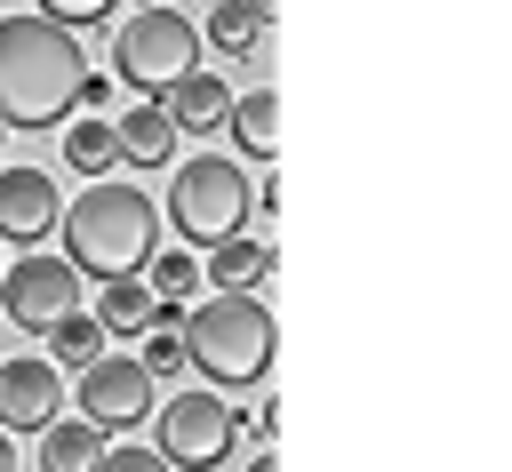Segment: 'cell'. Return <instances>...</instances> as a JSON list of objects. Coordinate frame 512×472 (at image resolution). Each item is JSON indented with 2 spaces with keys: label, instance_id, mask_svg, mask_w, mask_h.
<instances>
[{
  "label": "cell",
  "instance_id": "obj_16",
  "mask_svg": "<svg viewBox=\"0 0 512 472\" xmlns=\"http://www.w3.org/2000/svg\"><path fill=\"white\" fill-rule=\"evenodd\" d=\"M64 168H72V176H112V168H120V144H112V120H104V112H80V120L64 128Z\"/></svg>",
  "mask_w": 512,
  "mask_h": 472
},
{
  "label": "cell",
  "instance_id": "obj_25",
  "mask_svg": "<svg viewBox=\"0 0 512 472\" xmlns=\"http://www.w3.org/2000/svg\"><path fill=\"white\" fill-rule=\"evenodd\" d=\"M240 8H248L256 24H272V8H280V0H240Z\"/></svg>",
  "mask_w": 512,
  "mask_h": 472
},
{
  "label": "cell",
  "instance_id": "obj_26",
  "mask_svg": "<svg viewBox=\"0 0 512 472\" xmlns=\"http://www.w3.org/2000/svg\"><path fill=\"white\" fill-rule=\"evenodd\" d=\"M0 472H16V440L8 432H0Z\"/></svg>",
  "mask_w": 512,
  "mask_h": 472
},
{
  "label": "cell",
  "instance_id": "obj_28",
  "mask_svg": "<svg viewBox=\"0 0 512 472\" xmlns=\"http://www.w3.org/2000/svg\"><path fill=\"white\" fill-rule=\"evenodd\" d=\"M0 144H8V128H0Z\"/></svg>",
  "mask_w": 512,
  "mask_h": 472
},
{
  "label": "cell",
  "instance_id": "obj_17",
  "mask_svg": "<svg viewBox=\"0 0 512 472\" xmlns=\"http://www.w3.org/2000/svg\"><path fill=\"white\" fill-rule=\"evenodd\" d=\"M272 272V240H216L208 248V280L216 288H256Z\"/></svg>",
  "mask_w": 512,
  "mask_h": 472
},
{
  "label": "cell",
  "instance_id": "obj_15",
  "mask_svg": "<svg viewBox=\"0 0 512 472\" xmlns=\"http://www.w3.org/2000/svg\"><path fill=\"white\" fill-rule=\"evenodd\" d=\"M104 296H96V328L104 336H136V328H152V288H144V272H128V280H96Z\"/></svg>",
  "mask_w": 512,
  "mask_h": 472
},
{
  "label": "cell",
  "instance_id": "obj_19",
  "mask_svg": "<svg viewBox=\"0 0 512 472\" xmlns=\"http://www.w3.org/2000/svg\"><path fill=\"white\" fill-rule=\"evenodd\" d=\"M96 352H104V328H96V312H64V320L48 328V352H40V360H48V368H88Z\"/></svg>",
  "mask_w": 512,
  "mask_h": 472
},
{
  "label": "cell",
  "instance_id": "obj_21",
  "mask_svg": "<svg viewBox=\"0 0 512 472\" xmlns=\"http://www.w3.org/2000/svg\"><path fill=\"white\" fill-rule=\"evenodd\" d=\"M32 16H48V24H64V32H96V24L120 16V0H32Z\"/></svg>",
  "mask_w": 512,
  "mask_h": 472
},
{
  "label": "cell",
  "instance_id": "obj_10",
  "mask_svg": "<svg viewBox=\"0 0 512 472\" xmlns=\"http://www.w3.org/2000/svg\"><path fill=\"white\" fill-rule=\"evenodd\" d=\"M56 176L48 168H0V240H16V248H32V240H48L56 232Z\"/></svg>",
  "mask_w": 512,
  "mask_h": 472
},
{
  "label": "cell",
  "instance_id": "obj_14",
  "mask_svg": "<svg viewBox=\"0 0 512 472\" xmlns=\"http://www.w3.org/2000/svg\"><path fill=\"white\" fill-rule=\"evenodd\" d=\"M224 128H232L240 160H272V144H280V96H272V88H248V96H232Z\"/></svg>",
  "mask_w": 512,
  "mask_h": 472
},
{
  "label": "cell",
  "instance_id": "obj_22",
  "mask_svg": "<svg viewBox=\"0 0 512 472\" xmlns=\"http://www.w3.org/2000/svg\"><path fill=\"white\" fill-rule=\"evenodd\" d=\"M136 368H144V376H168V368H184V344H176V328H152V336H144V352H136Z\"/></svg>",
  "mask_w": 512,
  "mask_h": 472
},
{
  "label": "cell",
  "instance_id": "obj_1",
  "mask_svg": "<svg viewBox=\"0 0 512 472\" xmlns=\"http://www.w3.org/2000/svg\"><path fill=\"white\" fill-rule=\"evenodd\" d=\"M56 232H64V264L80 280H128L152 264L160 248V208L144 184L128 176H96L72 208H56Z\"/></svg>",
  "mask_w": 512,
  "mask_h": 472
},
{
  "label": "cell",
  "instance_id": "obj_3",
  "mask_svg": "<svg viewBox=\"0 0 512 472\" xmlns=\"http://www.w3.org/2000/svg\"><path fill=\"white\" fill-rule=\"evenodd\" d=\"M176 344H184V368H200L216 392H248L272 368L280 328H272V304L256 288H216L208 304H184Z\"/></svg>",
  "mask_w": 512,
  "mask_h": 472
},
{
  "label": "cell",
  "instance_id": "obj_12",
  "mask_svg": "<svg viewBox=\"0 0 512 472\" xmlns=\"http://www.w3.org/2000/svg\"><path fill=\"white\" fill-rule=\"evenodd\" d=\"M112 144H120V160H136V168H160L168 152H176V128H168V112L160 104H128L120 120H112Z\"/></svg>",
  "mask_w": 512,
  "mask_h": 472
},
{
  "label": "cell",
  "instance_id": "obj_11",
  "mask_svg": "<svg viewBox=\"0 0 512 472\" xmlns=\"http://www.w3.org/2000/svg\"><path fill=\"white\" fill-rule=\"evenodd\" d=\"M160 112H168V128H224V112H232V88L216 80V72H184L168 96H160Z\"/></svg>",
  "mask_w": 512,
  "mask_h": 472
},
{
  "label": "cell",
  "instance_id": "obj_7",
  "mask_svg": "<svg viewBox=\"0 0 512 472\" xmlns=\"http://www.w3.org/2000/svg\"><path fill=\"white\" fill-rule=\"evenodd\" d=\"M64 312H80V272H72L64 256L24 248V256L0 272V320L24 328V336H48Z\"/></svg>",
  "mask_w": 512,
  "mask_h": 472
},
{
  "label": "cell",
  "instance_id": "obj_20",
  "mask_svg": "<svg viewBox=\"0 0 512 472\" xmlns=\"http://www.w3.org/2000/svg\"><path fill=\"white\" fill-rule=\"evenodd\" d=\"M208 40H216L224 56H256V48L272 40V24H256L240 0H208Z\"/></svg>",
  "mask_w": 512,
  "mask_h": 472
},
{
  "label": "cell",
  "instance_id": "obj_2",
  "mask_svg": "<svg viewBox=\"0 0 512 472\" xmlns=\"http://www.w3.org/2000/svg\"><path fill=\"white\" fill-rule=\"evenodd\" d=\"M80 32L48 16H0V128H56L80 96Z\"/></svg>",
  "mask_w": 512,
  "mask_h": 472
},
{
  "label": "cell",
  "instance_id": "obj_27",
  "mask_svg": "<svg viewBox=\"0 0 512 472\" xmlns=\"http://www.w3.org/2000/svg\"><path fill=\"white\" fill-rule=\"evenodd\" d=\"M248 472H280V464H272V448H264V456H256V464H248Z\"/></svg>",
  "mask_w": 512,
  "mask_h": 472
},
{
  "label": "cell",
  "instance_id": "obj_6",
  "mask_svg": "<svg viewBox=\"0 0 512 472\" xmlns=\"http://www.w3.org/2000/svg\"><path fill=\"white\" fill-rule=\"evenodd\" d=\"M160 416V456H168V472H216L224 456H232V440H240V416H232V400L224 392H176V400H160L152 408Z\"/></svg>",
  "mask_w": 512,
  "mask_h": 472
},
{
  "label": "cell",
  "instance_id": "obj_18",
  "mask_svg": "<svg viewBox=\"0 0 512 472\" xmlns=\"http://www.w3.org/2000/svg\"><path fill=\"white\" fill-rule=\"evenodd\" d=\"M144 288H152L160 304H192V296H200V256H192V248H152Z\"/></svg>",
  "mask_w": 512,
  "mask_h": 472
},
{
  "label": "cell",
  "instance_id": "obj_23",
  "mask_svg": "<svg viewBox=\"0 0 512 472\" xmlns=\"http://www.w3.org/2000/svg\"><path fill=\"white\" fill-rule=\"evenodd\" d=\"M96 472H168V456H160V448H136V440H128V448H112V440H104Z\"/></svg>",
  "mask_w": 512,
  "mask_h": 472
},
{
  "label": "cell",
  "instance_id": "obj_8",
  "mask_svg": "<svg viewBox=\"0 0 512 472\" xmlns=\"http://www.w3.org/2000/svg\"><path fill=\"white\" fill-rule=\"evenodd\" d=\"M152 408H160V376H144L136 352H96L80 368V416L96 432H136Z\"/></svg>",
  "mask_w": 512,
  "mask_h": 472
},
{
  "label": "cell",
  "instance_id": "obj_13",
  "mask_svg": "<svg viewBox=\"0 0 512 472\" xmlns=\"http://www.w3.org/2000/svg\"><path fill=\"white\" fill-rule=\"evenodd\" d=\"M104 456V432L88 416H48L40 424V472H96Z\"/></svg>",
  "mask_w": 512,
  "mask_h": 472
},
{
  "label": "cell",
  "instance_id": "obj_9",
  "mask_svg": "<svg viewBox=\"0 0 512 472\" xmlns=\"http://www.w3.org/2000/svg\"><path fill=\"white\" fill-rule=\"evenodd\" d=\"M48 416H64V368H48L40 352L0 360V432H40Z\"/></svg>",
  "mask_w": 512,
  "mask_h": 472
},
{
  "label": "cell",
  "instance_id": "obj_24",
  "mask_svg": "<svg viewBox=\"0 0 512 472\" xmlns=\"http://www.w3.org/2000/svg\"><path fill=\"white\" fill-rule=\"evenodd\" d=\"M80 112H104L112 104V72H80V96H72Z\"/></svg>",
  "mask_w": 512,
  "mask_h": 472
},
{
  "label": "cell",
  "instance_id": "obj_4",
  "mask_svg": "<svg viewBox=\"0 0 512 472\" xmlns=\"http://www.w3.org/2000/svg\"><path fill=\"white\" fill-rule=\"evenodd\" d=\"M184 72H200V24L184 8L144 0L136 16H120V32H112V88H136L144 104H160Z\"/></svg>",
  "mask_w": 512,
  "mask_h": 472
},
{
  "label": "cell",
  "instance_id": "obj_29",
  "mask_svg": "<svg viewBox=\"0 0 512 472\" xmlns=\"http://www.w3.org/2000/svg\"><path fill=\"white\" fill-rule=\"evenodd\" d=\"M200 8H208V0H200Z\"/></svg>",
  "mask_w": 512,
  "mask_h": 472
},
{
  "label": "cell",
  "instance_id": "obj_5",
  "mask_svg": "<svg viewBox=\"0 0 512 472\" xmlns=\"http://www.w3.org/2000/svg\"><path fill=\"white\" fill-rule=\"evenodd\" d=\"M248 208H256V184H248V168L224 160V152H192V160L168 176V224H176L192 248L240 240Z\"/></svg>",
  "mask_w": 512,
  "mask_h": 472
}]
</instances>
